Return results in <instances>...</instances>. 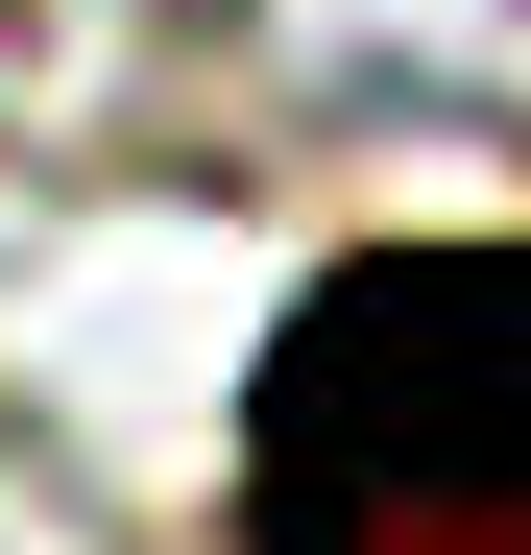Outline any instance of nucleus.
I'll list each match as a JSON object with an SVG mask.
<instances>
[{
	"instance_id": "obj_1",
	"label": "nucleus",
	"mask_w": 531,
	"mask_h": 555,
	"mask_svg": "<svg viewBox=\"0 0 531 555\" xmlns=\"http://www.w3.org/2000/svg\"><path fill=\"white\" fill-rule=\"evenodd\" d=\"M242 555H531V242H363L266 338Z\"/></svg>"
}]
</instances>
